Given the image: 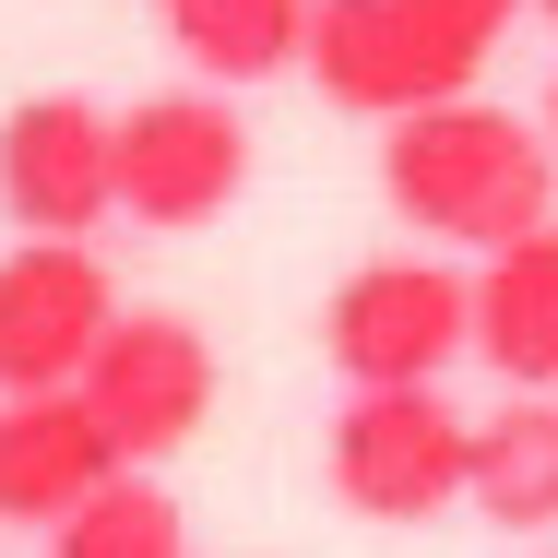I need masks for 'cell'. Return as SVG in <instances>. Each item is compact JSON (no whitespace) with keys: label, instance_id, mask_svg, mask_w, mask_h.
I'll return each mask as SVG.
<instances>
[{"label":"cell","instance_id":"obj_1","mask_svg":"<svg viewBox=\"0 0 558 558\" xmlns=\"http://www.w3.org/2000/svg\"><path fill=\"white\" fill-rule=\"evenodd\" d=\"M380 203L440 238V250H511L558 203V131L487 108V96H428V108L380 119Z\"/></svg>","mask_w":558,"mask_h":558},{"label":"cell","instance_id":"obj_2","mask_svg":"<svg viewBox=\"0 0 558 558\" xmlns=\"http://www.w3.org/2000/svg\"><path fill=\"white\" fill-rule=\"evenodd\" d=\"M535 0H322L310 12V72L356 119H404L428 96H475L487 48Z\"/></svg>","mask_w":558,"mask_h":558},{"label":"cell","instance_id":"obj_3","mask_svg":"<svg viewBox=\"0 0 558 558\" xmlns=\"http://www.w3.org/2000/svg\"><path fill=\"white\" fill-rule=\"evenodd\" d=\"M475 475V416H451L440 380H380L344 392L333 416V499L356 523H440Z\"/></svg>","mask_w":558,"mask_h":558},{"label":"cell","instance_id":"obj_4","mask_svg":"<svg viewBox=\"0 0 558 558\" xmlns=\"http://www.w3.org/2000/svg\"><path fill=\"white\" fill-rule=\"evenodd\" d=\"M475 344V274L451 262H356L322 310V356L344 368V392H380V380H440L451 356Z\"/></svg>","mask_w":558,"mask_h":558},{"label":"cell","instance_id":"obj_5","mask_svg":"<svg viewBox=\"0 0 558 558\" xmlns=\"http://www.w3.org/2000/svg\"><path fill=\"white\" fill-rule=\"evenodd\" d=\"M250 191V131L226 96H131L119 108V215L155 238H191Z\"/></svg>","mask_w":558,"mask_h":558},{"label":"cell","instance_id":"obj_6","mask_svg":"<svg viewBox=\"0 0 558 558\" xmlns=\"http://www.w3.org/2000/svg\"><path fill=\"white\" fill-rule=\"evenodd\" d=\"M119 215V119L96 96L0 108V226L12 238H96Z\"/></svg>","mask_w":558,"mask_h":558},{"label":"cell","instance_id":"obj_7","mask_svg":"<svg viewBox=\"0 0 558 558\" xmlns=\"http://www.w3.org/2000/svg\"><path fill=\"white\" fill-rule=\"evenodd\" d=\"M84 404H96V428L119 440V463H167L215 416V344L191 333L179 310H119L108 344H96V368H84Z\"/></svg>","mask_w":558,"mask_h":558},{"label":"cell","instance_id":"obj_8","mask_svg":"<svg viewBox=\"0 0 558 558\" xmlns=\"http://www.w3.org/2000/svg\"><path fill=\"white\" fill-rule=\"evenodd\" d=\"M119 322V286L84 238H24L0 250V392H60L96 368Z\"/></svg>","mask_w":558,"mask_h":558},{"label":"cell","instance_id":"obj_9","mask_svg":"<svg viewBox=\"0 0 558 558\" xmlns=\"http://www.w3.org/2000/svg\"><path fill=\"white\" fill-rule=\"evenodd\" d=\"M108 475H119V440L96 428L84 380H60V392H0V523H12V535L72 523Z\"/></svg>","mask_w":558,"mask_h":558},{"label":"cell","instance_id":"obj_10","mask_svg":"<svg viewBox=\"0 0 558 558\" xmlns=\"http://www.w3.org/2000/svg\"><path fill=\"white\" fill-rule=\"evenodd\" d=\"M475 356L499 392H558V226L475 262Z\"/></svg>","mask_w":558,"mask_h":558},{"label":"cell","instance_id":"obj_11","mask_svg":"<svg viewBox=\"0 0 558 558\" xmlns=\"http://www.w3.org/2000/svg\"><path fill=\"white\" fill-rule=\"evenodd\" d=\"M463 499H475V523H499V535H547L558 523V392H511L499 416H475Z\"/></svg>","mask_w":558,"mask_h":558},{"label":"cell","instance_id":"obj_12","mask_svg":"<svg viewBox=\"0 0 558 558\" xmlns=\"http://www.w3.org/2000/svg\"><path fill=\"white\" fill-rule=\"evenodd\" d=\"M310 12L322 0H155L167 48L203 72V84H274L310 60Z\"/></svg>","mask_w":558,"mask_h":558},{"label":"cell","instance_id":"obj_13","mask_svg":"<svg viewBox=\"0 0 558 558\" xmlns=\"http://www.w3.org/2000/svg\"><path fill=\"white\" fill-rule=\"evenodd\" d=\"M48 558H191V523L143 463H119L72 523H48Z\"/></svg>","mask_w":558,"mask_h":558},{"label":"cell","instance_id":"obj_14","mask_svg":"<svg viewBox=\"0 0 558 558\" xmlns=\"http://www.w3.org/2000/svg\"><path fill=\"white\" fill-rule=\"evenodd\" d=\"M547 131H558V84H547Z\"/></svg>","mask_w":558,"mask_h":558},{"label":"cell","instance_id":"obj_15","mask_svg":"<svg viewBox=\"0 0 558 558\" xmlns=\"http://www.w3.org/2000/svg\"><path fill=\"white\" fill-rule=\"evenodd\" d=\"M535 12H547V24H558V0H535Z\"/></svg>","mask_w":558,"mask_h":558}]
</instances>
